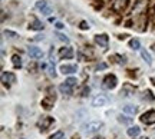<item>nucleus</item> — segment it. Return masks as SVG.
Segmentation results:
<instances>
[{"label":"nucleus","instance_id":"obj_2","mask_svg":"<svg viewBox=\"0 0 155 139\" xmlns=\"http://www.w3.org/2000/svg\"><path fill=\"white\" fill-rule=\"evenodd\" d=\"M118 83V79H116L115 75H106L102 80V86L105 89H114Z\"/></svg>","mask_w":155,"mask_h":139},{"label":"nucleus","instance_id":"obj_31","mask_svg":"<svg viewBox=\"0 0 155 139\" xmlns=\"http://www.w3.org/2000/svg\"><path fill=\"white\" fill-rule=\"evenodd\" d=\"M55 26H56V29H63V28H65L63 23H60V22H58V23H56Z\"/></svg>","mask_w":155,"mask_h":139},{"label":"nucleus","instance_id":"obj_34","mask_svg":"<svg viewBox=\"0 0 155 139\" xmlns=\"http://www.w3.org/2000/svg\"><path fill=\"white\" fill-rule=\"evenodd\" d=\"M144 139H148V138H144Z\"/></svg>","mask_w":155,"mask_h":139},{"label":"nucleus","instance_id":"obj_13","mask_svg":"<svg viewBox=\"0 0 155 139\" xmlns=\"http://www.w3.org/2000/svg\"><path fill=\"white\" fill-rule=\"evenodd\" d=\"M127 3H128V0H115V3H114V10H115V12H122V10L125 9Z\"/></svg>","mask_w":155,"mask_h":139},{"label":"nucleus","instance_id":"obj_9","mask_svg":"<svg viewBox=\"0 0 155 139\" xmlns=\"http://www.w3.org/2000/svg\"><path fill=\"white\" fill-rule=\"evenodd\" d=\"M27 53H29L30 57H33V59H40V57L43 56V52H42L39 47H36V46H30V47L27 49Z\"/></svg>","mask_w":155,"mask_h":139},{"label":"nucleus","instance_id":"obj_17","mask_svg":"<svg viewBox=\"0 0 155 139\" xmlns=\"http://www.w3.org/2000/svg\"><path fill=\"white\" fill-rule=\"evenodd\" d=\"M141 133V129L138 128V126H131L128 129V135L131 138H135V136H138Z\"/></svg>","mask_w":155,"mask_h":139},{"label":"nucleus","instance_id":"obj_20","mask_svg":"<svg viewBox=\"0 0 155 139\" xmlns=\"http://www.w3.org/2000/svg\"><path fill=\"white\" fill-rule=\"evenodd\" d=\"M12 62H13V65H14V68H22V59H20V56L13 55Z\"/></svg>","mask_w":155,"mask_h":139},{"label":"nucleus","instance_id":"obj_18","mask_svg":"<svg viewBox=\"0 0 155 139\" xmlns=\"http://www.w3.org/2000/svg\"><path fill=\"white\" fill-rule=\"evenodd\" d=\"M141 56H142V59L146 62V65H149V66L152 65V57H151V55H149L145 49H142L141 50Z\"/></svg>","mask_w":155,"mask_h":139},{"label":"nucleus","instance_id":"obj_30","mask_svg":"<svg viewBox=\"0 0 155 139\" xmlns=\"http://www.w3.org/2000/svg\"><path fill=\"white\" fill-rule=\"evenodd\" d=\"M33 40H36V42H39V40H43V35H42V36H40V35L35 36V37H33Z\"/></svg>","mask_w":155,"mask_h":139},{"label":"nucleus","instance_id":"obj_16","mask_svg":"<svg viewBox=\"0 0 155 139\" xmlns=\"http://www.w3.org/2000/svg\"><path fill=\"white\" fill-rule=\"evenodd\" d=\"M124 112H125V113H128V115H132V116H134V115L138 112V108H137V106H134V105H125V106H124Z\"/></svg>","mask_w":155,"mask_h":139},{"label":"nucleus","instance_id":"obj_29","mask_svg":"<svg viewBox=\"0 0 155 139\" xmlns=\"http://www.w3.org/2000/svg\"><path fill=\"white\" fill-rule=\"evenodd\" d=\"M96 69H98V70L106 69V65H105V63H101V65H98V66H96Z\"/></svg>","mask_w":155,"mask_h":139},{"label":"nucleus","instance_id":"obj_25","mask_svg":"<svg viewBox=\"0 0 155 139\" xmlns=\"http://www.w3.org/2000/svg\"><path fill=\"white\" fill-rule=\"evenodd\" d=\"M65 83L69 85V86L72 87V86H75L78 82H76V79H75V78H69V79H66V80H65Z\"/></svg>","mask_w":155,"mask_h":139},{"label":"nucleus","instance_id":"obj_12","mask_svg":"<svg viewBox=\"0 0 155 139\" xmlns=\"http://www.w3.org/2000/svg\"><path fill=\"white\" fill-rule=\"evenodd\" d=\"M78 70V66L76 65H62L60 66V72L63 75H70V73H75Z\"/></svg>","mask_w":155,"mask_h":139},{"label":"nucleus","instance_id":"obj_7","mask_svg":"<svg viewBox=\"0 0 155 139\" xmlns=\"http://www.w3.org/2000/svg\"><path fill=\"white\" fill-rule=\"evenodd\" d=\"M108 42H109V37H108V35H105V33L95 36V43L99 44L101 47H106V46H108Z\"/></svg>","mask_w":155,"mask_h":139},{"label":"nucleus","instance_id":"obj_5","mask_svg":"<svg viewBox=\"0 0 155 139\" xmlns=\"http://www.w3.org/2000/svg\"><path fill=\"white\" fill-rule=\"evenodd\" d=\"M1 80H3V83L4 85H13L16 83V76H14V73L12 72H3L1 73Z\"/></svg>","mask_w":155,"mask_h":139},{"label":"nucleus","instance_id":"obj_10","mask_svg":"<svg viewBox=\"0 0 155 139\" xmlns=\"http://www.w3.org/2000/svg\"><path fill=\"white\" fill-rule=\"evenodd\" d=\"M59 56H60V59H72L75 56V53L70 47H62L59 50Z\"/></svg>","mask_w":155,"mask_h":139},{"label":"nucleus","instance_id":"obj_1","mask_svg":"<svg viewBox=\"0 0 155 139\" xmlns=\"http://www.w3.org/2000/svg\"><path fill=\"white\" fill-rule=\"evenodd\" d=\"M102 126H103V123L101 121H90V122H88V123H85V125L82 126V132L85 135H92V133L99 132Z\"/></svg>","mask_w":155,"mask_h":139},{"label":"nucleus","instance_id":"obj_19","mask_svg":"<svg viewBox=\"0 0 155 139\" xmlns=\"http://www.w3.org/2000/svg\"><path fill=\"white\" fill-rule=\"evenodd\" d=\"M59 90H60L63 95H72V87H70L69 85H66V83L60 85V86H59Z\"/></svg>","mask_w":155,"mask_h":139},{"label":"nucleus","instance_id":"obj_14","mask_svg":"<svg viewBox=\"0 0 155 139\" xmlns=\"http://www.w3.org/2000/svg\"><path fill=\"white\" fill-rule=\"evenodd\" d=\"M43 23L40 22V20H38V19H33V22L29 25V29L30 30H43Z\"/></svg>","mask_w":155,"mask_h":139},{"label":"nucleus","instance_id":"obj_33","mask_svg":"<svg viewBox=\"0 0 155 139\" xmlns=\"http://www.w3.org/2000/svg\"><path fill=\"white\" fill-rule=\"evenodd\" d=\"M93 139H103V138H101V136H99V138H93Z\"/></svg>","mask_w":155,"mask_h":139},{"label":"nucleus","instance_id":"obj_22","mask_svg":"<svg viewBox=\"0 0 155 139\" xmlns=\"http://www.w3.org/2000/svg\"><path fill=\"white\" fill-rule=\"evenodd\" d=\"M3 35H4V36H9L10 39H16V37H19V35H17V33L10 32V30H4V32H3Z\"/></svg>","mask_w":155,"mask_h":139},{"label":"nucleus","instance_id":"obj_6","mask_svg":"<svg viewBox=\"0 0 155 139\" xmlns=\"http://www.w3.org/2000/svg\"><path fill=\"white\" fill-rule=\"evenodd\" d=\"M50 123H53V118H50V116H43L38 122V126L40 128V131H46L50 126Z\"/></svg>","mask_w":155,"mask_h":139},{"label":"nucleus","instance_id":"obj_4","mask_svg":"<svg viewBox=\"0 0 155 139\" xmlns=\"http://www.w3.org/2000/svg\"><path fill=\"white\" fill-rule=\"evenodd\" d=\"M141 122L145 125H152L155 123V111H148L141 116Z\"/></svg>","mask_w":155,"mask_h":139},{"label":"nucleus","instance_id":"obj_23","mask_svg":"<svg viewBox=\"0 0 155 139\" xmlns=\"http://www.w3.org/2000/svg\"><path fill=\"white\" fill-rule=\"evenodd\" d=\"M65 133L62 132V131H58L56 133H53V135H50V139H63Z\"/></svg>","mask_w":155,"mask_h":139},{"label":"nucleus","instance_id":"obj_28","mask_svg":"<svg viewBox=\"0 0 155 139\" xmlns=\"http://www.w3.org/2000/svg\"><path fill=\"white\" fill-rule=\"evenodd\" d=\"M79 28L82 29V30H86V29H89V25H88V22H80V26Z\"/></svg>","mask_w":155,"mask_h":139},{"label":"nucleus","instance_id":"obj_8","mask_svg":"<svg viewBox=\"0 0 155 139\" xmlns=\"http://www.w3.org/2000/svg\"><path fill=\"white\" fill-rule=\"evenodd\" d=\"M108 103V99L103 96V95H98V96H95L92 99V106H95V108H99V106H105Z\"/></svg>","mask_w":155,"mask_h":139},{"label":"nucleus","instance_id":"obj_26","mask_svg":"<svg viewBox=\"0 0 155 139\" xmlns=\"http://www.w3.org/2000/svg\"><path fill=\"white\" fill-rule=\"evenodd\" d=\"M56 36L59 37V40H62V42H65V43H69V39H68V36H66V35H62V33H58Z\"/></svg>","mask_w":155,"mask_h":139},{"label":"nucleus","instance_id":"obj_3","mask_svg":"<svg viewBox=\"0 0 155 139\" xmlns=\"http://www.w3.org/2000/svg\"><path fill=\"white\" fill-rule=\"evenodd\" d=\"M36 9L40 10L42 14H45V16H49L52 13V7L49 6V3L46 0H39V1H36Z\"/></svg>","mask_w":155,"mask_h":139},{"label":"nucleus","instance_id":"obj_27","mask_svg":"<svg viewBox=\"0 0 155 139\" xmlns=\"http://www.w3.org/2000/svg\"><path fill=\"white\" fill-rule=\"evenodd\" d=\"M90 92V89L88 86H83V89H82V92H80V96H88Z\"/></svg>","mask_w":155,"mask_h":139},{"label":"nucleus","instance_id":"obj_32","mask_svg":"<svg viewBox=\"0 0 155 139\" xmlns=\"http://www.w3.org/2000/svg\"><path fill=\"white\" fill-rule=\"evenodd\" d=\"M152 82H154V85H155V78H152Z\"/></svg>","mask_w":155,"mask_h":139},{"label":"nucleus","instance_id":"obj_11","mask_svg":"<svg viewBox=\"0 0 155 139\" xmlns=\"http://www.w3.org/2000/svg\"><path fill=\"white\" fill-rule=\"evenodd\" d=\"M134 92H135V86H132V85H129V83H125L122 86L121 95H122V96H131V95H134Z\"/></svg>","mask_w":155,"mask_h":139},{"label":"nucleus","instance_id":"obj_24","mask_svg":"<svg viewBox=\"0 0 155 139\" xmlns=\"http://www.w3.org/2000/svg\"><path fill=\"white\" fill-rule=\"evenodd\" d=\"M112 57H114V59H118L116 62H118L119 65H124V63L127 62V60H125V56H119V55H115V56H112Z\"/></svg>","mask_w":155,"mask_h":139},{"label":"nucleus","instance_id":"obj_21","mask_svg":"<svg viewBox=\"0 0 155 139\" xmlns=\"http://www.w3.org/2000/svg\"><path fill=\"white\" fill-rule=\"evenodd\" d=\"M139 46H141V44H139V40H138V39H132V40L129 42V47H132L134 50H138Z\"/></svg>","mask_w":155,"mask_h":139},{"label":"nucleus","instance_id":"obj_15","mask_svg":"<svg viewBox=\"0 0 155 139\" xmlns=\"http://www.w3.org/2000/svg\"><path fill=\"white\" fill-rule=\"evenodd\" d=\"M132 121H134V119L127 116V115H118V122H121V123H124V125H131Z\"/></svg>","mask_w":155,"mask_h":139}]
</instances>
